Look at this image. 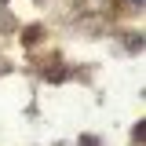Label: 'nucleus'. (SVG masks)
Returning <instances> with one entry per match:
<instances>
[]
</instances>
